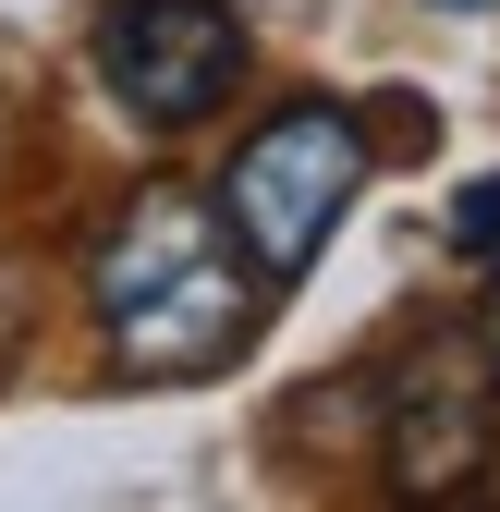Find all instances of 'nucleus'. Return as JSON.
<instances>
[{
    "label": "nucleus",
    "mask_w": 500,
    "mask_h": 512,
    "mask_svg": "<svg viewBox=\"0 0 500 512\" xmlns=\"http://www.w3.org/2000/svg\"><path fill=\"white\" fill-rule=\"evenodd\" d=\"M86 305L122 378H220L257 342V256L208 196L135 183L86 256Z\"/></svg>",
    "instance_id": "obj_1"
},
{
    "label": "nucleus",
    "mask_w": 500,
    "mask_h": 512,
    "mask_svg": "<svg viewBox=\"0 0 500 512\" xmlns=\"http://www.w3.org/2000/svg\"><path fill=\"white\" fill-rule=\"evenodd\" d=\"M354 183H366V122H354L342 98H293V110H269L257 135L232 147L220 220L244 232L257 281H305V269H318V244L342 232Z\"/></svg>",
    "instance_id": "obj_2"
},
{
    "label": "nucleus",
    "mask_w": 500,
    "mask_h": 512,
    "mask_svg": "<svg viewBox=\"0 0 500 512\" xmlns=\"http://www.w3.org/2000/svg\"><path fill=\"white\" fill-rule=\"evenodd\" d=\"M98 86L147 135H196L244 86V13L232 0H110L98 13Z\"/></svg>",
    "instance_id": "obj_3"
},
{
    "label": "nucleus",
    "mask_w": 500,
    "mask_h": 512,
    "mask_svg": "<svg viewBox=\"0 0 500 512\" xmlns=\"http://www.w3.org/2000/svg\"><path fill=\"white\" fill-rule=\"evenodd\" d=\"M476 464H488V403H476L464 354H427L391 391V476L403 488H464Z\"/></svg>",
    "instance_id": "obj_4"
},
{
    "label": "nucleus",
    "mask_w": 500,
    "mask_h": 512,
    "mask_svg": "<svg viewBox=\"0 0 500 512\" xmlns=\"http://www.w3.org/2000/svg\"><path fill=\"white\" fill-rule=\"evenodd\" d=\"M452 244H464V256H500V171L452 196Z\"/></svg>",
    "instance_id": "obj_5"
},
{
    "label": "nucleus",
    "mask_w": 500,
    "mask_h": 512,
    "mask_svg": "<svg viewBox=\"0 0 500 512\" xmlns=\"http://www.w3.org/2000/svg\"><path fill=\"white\" fill-rule=\"evenodd\" d=\"M488 391H500V293H488Z\"/></svg>",
    "instance_id": "obj_6"
},
{
    "label": "nucleus",
    "mask_w": 500,
    "mask_h": 512,
    "mask_svg": "<svg viewBox=\"0 0 500 512\" xmlns=\"http://www.w3.org/2000/svg\"><path fill=\"white\" fill-rule=\"evenodd\" d=\"M440 13H488V0H440Z\"/></svg>",
    "instance_id": "obj_7"
}]
</instances>
